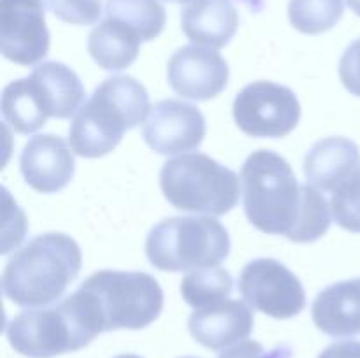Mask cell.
Masks as SVG:
<instances>
[{
    "mask_svg": "<svg viewBox=\"0 0 360 358\" xmlns=\"http://www.w3.org/2000/svg\"><path fill=\"white\" fill-rule=\"evenodd\" d=\"M243 204L250 223L292 242H313L330 227V207L315 186L299 185L290 164L269 150L253 151L241 171Z\"/></svg>",
    "mask_w": 360,
    "mask_h": 358,
    "instance_id": "6da1fadb",
    "label": "cell"
},
{
    "mask_svg": "<svg viewBox=\"0 0 360 358\" xmlns=\"http://www.w3.org/2000/svg\"><path fill=\"white\" fill-rule=\"evenodd\" d=\"M102 332L104 321L97 300L81 286L60 304L28 309L6 325L11 347L28 358H53L83 350Z\"/></svg>",
    "mask_w": 360,
    "mask_h": 358,
    "instance_id": "7a4b0ae2",
    "label": "cell"
},
{
    "mask_svg": "<svg viewBox=\"0 0 360 358\" xmlns=\"http://www.w3.org/2000/svg\"><path fill=\"white\" fill-rule=\"evenodd\" d=\"M79 244L70 235L49 232L30 239L6 263L2 291L20 307H48L58 300L81 270Z\"/></svg>",
    "mask_w": 360,
    "mask_h": 358,
    "instance_id": "3957f363",
    "label": "cell"
},
{
    "mask_svg": "<svg viewBox=\"0 0 360 358\" xmlns=\"http://www.w3.org/2000/svg\"><path fill=\"white\" fill-rule=\"evenodd\" d=\"M151 111L144 84L130 76L108 77L76 112L69 142L76 154L98 158L111 153L127 130L144 121Z\"/></svg>",
    "mask_w": 360,
    "mask_h": 358,
    "instance_id": "277c9868",
    "label": "cell"
},
{
    "mask_svg": "<svg viewBox=\"0 0 360 358\" xmlns=\"http://www.w3.org/2000/svg\"><path fill=\"white\" fill-rule=\"evenodd\" d=\"M231 253V237L211 216L167 218L151 228L146 256L165 272H185L218 267Z\"/></svg>",
    "mask_w": 360,
    "mask_h": 358,
    "instance_id": "5b68a950",
    "label": "cell"
},
{
    "mask_svg": "<svg viewBox=\"0 0 360 358\" xmlns=\"http://www.w3.org/2000/svg\"><path fill=\"white\" fill-rule=\"evenodd\" d=\"M160 188L176 209L210 216L227 214L238 206L241 195L238 174L202 153L181 154L165 161Z\"/></svg>",
    "mask_w": 360,
    "mask_h": 358,
    "instance_id": "8992f818",
    "label": "cell"
},
{
    "mask_svg": "<svg viewBox=\"0 0 360 358\" xmlns=\"http://www.w3.org/2000/svg\"><path fill=\"white\" fill-rule=\"evenodd\" d=\"M101 309L105 332L141 330L151 325L164 309V291L148 272L98 270L81 283Z\"/></svg>",
    "mask_w": 360,
    "mask_h": 358,
    "instance_id": "52a82bcc",
    "label": "cell"
},
{
    "mask_svg": "<svg viewBox=\"0 0 360 358\" xmlns=\"http://www.w3.org/2000/svg\"><path fill=\"white\" fill-rule=\"evenodd\" d=\"M232 114L246 135L280 139L297 126L301 104L290 88L271 81H255L236 95Z\"/></svg>",
    "mask_w": 360,
    "mask_h": 358,
    "instance_id": "ba28073f",
    "label": "cell"
},
{
    "mask_svg": "<svg viewBox=\"0 0 360 358\" xmlns=\"http://www.w3.org/2000/svg\"><path fill=\"white\" fill-rule=\"evenodd\" d=\"M239 291L250 307L276 319L294 318L306 307L299 277L274 258L246 263L239 276Z\"/></svg>",
    "mask_w": 360,
    "mask_h": 358,
    "instance_id": "9c48e42d",
    "label": "cell"
},
{
    "mask_svg": "<svg viewBox=\"0 0 360 358\" xmlns=\"http://www.w3.org/2000/svg\"><path fill=\"white\" fill-rule=\"evenodd\" d=\"M0 49L20 65H34L48 55L44 0H0Z\"/></svg>",
    "mask_w": 360,
    "mask_h": 358,
    "instance_id": "30bf717a",
    "label": "cell"
},
{
    "mask_svg": "<svg viewBox=\"0 0 360 358\" xmlns=\"http://www.w3.org/2000/svg\"><path fill=\"white\" fill-rule=\"evenodd\" d=\"M206 135V119L200 109L186 102L165 98L151 107L143 137L160 154L197 150Z\"/></svg>",
    "mask_w": 360,
    "mask_h": 358,
    "instance_id": "8fae6325",
    "label": "cell"
},
{
    "mask_svg": "<svg viewBox=\"0 0 360 358\" xmlns=\"http://www.w3.org/2000/svg\"><path fill=\"white\" fill-rule=\"evenodd\" d=\"M172 90L188 100H211L229 83V65L220 53L202 46H183L167 62Z\"/></svg>",
    "mask_w": 360,
    "mask_h": 358,
    "instance_id": "7c38bea8",
    "label": "cell"
},
{
    "mask_svg": "<svg viewBox=\"0 0 360 358\" xmlns=\"http://www.w3.org/2000/svg\"><path fill=\"white\" fill-rule=\"evenodd\" d=\"M25 183L35 192L56 193L74 178V154L65 140L53 133H39L27 144L20 157Z\"/></svg>",
    "mask_w": 360,
    "mask_h": 358,
    "instance_id": "4fadbf2b",
    "label": "cell"
},
{
    "mask_svg": "<svg viewBox=\"0 0 360 358\" xmlns=\"http://www.w3.org/2000/svg\"><path fill=\"white\" fill-rule=\"evenodd\" d=\"M193 339L211 351H221L243 343L253 330V312L241 300L195 309L188 318Z\"/></svg>",
    "mask_w": 360,
    "mask_h": 358,
    "instance_id": "5bb4252c",
    "label": "cell"
},
{
    "mask_svg": "<svg viewBox=\"0 0 360 358\" xmlns=\"http://www.w3.org/2000/svg\"><path fill=\"white\" fill-rule=\"evenodd\" d=\"M28 79L48 118L67 119L81 109L84 86L70 67L60 62H42L32 70Z\"/></svg>",
    "mask_w": 360,
    "mask_h": 358,
    "instance_id": "9a60e30c",
    "label": "cell"
},
{
    "mask_svg": "<svg viewBox=\"0 0 360 358\" xmlns=\"http://www.w3.org/2000/svg\"><path fill=\"white\" fill-rule=\"evenodd\" d=\"M316 329L330 337L360 333V277L340 281L316 295L311 305Z\"/></svg>",
    "mask_w": 360,
    "mask_h": 358,
    "instance_id": "2e32d148",
    "label": "cell"
},
{
    "mask_svg": "<svg viewBox=\"0 0 360 358\" xmlns=\"http://www.w3.org/2000/svg\"><path fill=\"white\" fill-rule=\"evenodd\" d=\"M239 27L232 0H192L181 13V28L190 41L207 48H224Z\"/></svg>",
    "mask_w": 360,
    "mask_h": 358,
    "instance_id": "e0dca14e",
    "label": "cell"
},
{
    "mask_svg": "<svg viewBox=\"0 0 360 358\" xmlns=\"http://www.w3.org/2000/svg\"><path fill=\"white\" fill-rule=\"evenodd\" d=\"M359 167L360 150L347 137H327L319 140L304 158L308 183L322 192H334Z\"/></svg>",
    "mask_w": 360,
    "mask_h": 358,
    "instance_id": "ac0fdd59",
    "label": "cell"
},
{
    "mask_svg": "<svg viewBox=\"0 0 360 358\" xmlns=\"http://www.w3.org/2000/svg\"><path fill=\"white\" fill-rule=\"evenodd\" d=\"M141 42L129 25L105 16L88 35V53L101 69L118 72L136 62Z\"/></svg>",
    "mask_w": 360,
    "mask_h": 358,
    "instance_id": "d6986e66",
    "label": "cell"
},
{
    "mask_svg": "<svg viewBox=\"0 0 360 358\" xmlns=\"http://www.w3.org/2000/svg\"><path fill=\"white\" fill-rule=\"evenodd\" d=\"M2 116L18 133H34L46 125L48 116L42 112L28 77L13 81L4 88Z\"/></svg>",
    "mask_w": 360,
    "mask_h": 358,
    "instance_id": "ffe728a7",
    "label": "cell"
},
{
    "mask_svg": "<svg viewBox=\"0 0 360 358\" xmlns=\"http://www.w3.org/2000/svg\"><path fill=\"white\" fill-rule=\"evenodd\" d=\"M105 16L115 18L137 32L141 41H153L165 27V9L158 0H108Z\"/></svg>",
    "mask_w": 360,
    "mask_h": 358,
    "instance_id": "44dd1931",
    "label": "cell"
},
{
    "mask_svg": "<svg viewBox=\"0 0 360 358\" xmlns=\"http://www.w3.org/2000/svg\"><path fill=\"white\" fill-rule=\"evenodd\" d=\"M234 288L231 272L221 267L192 270L181 281L183 300L193 309L207 307L227 300Z\"/></svg>",
    "mask_w": 360,
    "mask_h": 358,
    "instance_id": "7402d4cb",
    "label": "cell"
},
{
    "mask_svg": "<svg viewBox=\"0 0 360 358\" xmlns=\"http://www.w3.org/2000/svg\"><path fill=\"white\" fill-rule=\"evenodd\" d=\"M343 0H290L288 18L301 34L319 35L330 30L343 18Z\"/></svg>",
    "mask_w": 360,
    "mask_h": 358,
    "instance_id": "603a6c76",
    "label": "cell"
},
{
    "mask_svg": "<svg viewBox=\"0 0 360 358\" xmlns=\"http://www.w3.org/2000/svg\"><path fill=\"white\" fill-rule=\"evenodd\" d=\"M330 213L341 228L360 234V167L333 192Z\"/></svg>",
    "mask_w": 360,
    "mask_h": 358,
    "instance_id": "cb8c5ba5",
    "label": "cell"
},
{
    "mask_svg": "<svg viewBox=\"0 0 360 358\" xmlns=\"http://www.w3.org/2000/svg\"><path fill=\"white\" fill-rule=\"evenodd\" d=\"M48 7L58 20L70 25H94L102 14L101 0H48Z\"/></svg>",
    "mask_w": 360,
    "mask_h": 358,
    "instance_id": "d4e9b609",
    "label": "cell"
},
{
    "mask_svg": "<svg viewBox=\"0 0 360 358\" xmlns=\"http://www.w3.org/2000/svg\"><path fill=\"white\" fill-rule=\"evenodd\" d=\"M218 358H292V350L287 344H281L267 351L257 340H243L236 346L227 347Z\"/></svg>",
    "mask_w": 360,
    "mask_h": 358,
    "instance_id": "484cf974",
    "label": "cell"
},
{
    "mask_svg": "<svg viewBox=\"0 0 360 358\" xmlns=\"http://www.w3.org/2000/svg\"><path fill=\"white\" fill-rule=\"evenodd\" d=\"M340 77L352 95L360 97V39L352 42L341 56Z\"/></svg>",
    "mask_w": 360,
    "mask_h": 358,
    "instance_id": "4316f807",
    "label": "cell"
},
{
    "mask_svg": "<svg viewBox=\"0 0 360 358\" xmlns=\"http://www.w3.org/2000/svg\"><path fill=\"white\" fill-rule=\"evenodd\" d=\"M319 358H360V340H338L329 344Z\"/></svg>",
    "mask_w": 360,
    "mask_h": 358,
    "instance_id": "83f0119b",
    "label": "cell"
},
{
    "mask_svg": "<svg viewBox=\"0 0 360 358\" xmlns=\"http://www.w3.org/2000/svg\"><path fill=\"white\" fill-rule=\"evenodd\" d=\"M347 4L348 7H350V9L360 18V0H347Z\"/></svg>",
    "mask_w": 360,
    "mask_h": 358,
    "instance_id": "f1b7e54d",
    "label": "cell"
},
{
    "mask_svg": "<svg viewBox=\"0 0 360 358\" xmlns=\"http://www.w3.org/2000/svg\"><path fill=\"white\" fill-rule=\"evenodd\" d=\"M165 2H171V4H188L192 0H165Z\"/></svg>",
    "mask_w": 360,
    "mask_h": 358,
    "instance_id": "f546056e",
    "label": "cell"
},
{
    "mask_svg": "<svg viewBox=\"0 0 360 358\" xmlns=\"http://www.w3.org/2000/svg\"><path fill=\"white\" fill-rule=\"evenodd\" d=\"M116 358H141V357H137V354H118V357Z\"/></svg>",
    "mask_w": 360,
    "mask_h": 358,
    "instance_id": "4dcf8cb0",
    "label": "cell"
},
{
    "mask_svg": "<svg viewBox=\"0 0 360 358\" xmlns=\"http://www.w3.org/2000/svg\"><path fill=\"white\" fill-rule=\"evenodd\" d=\"M181 358H199V357H181Z\"/></svg>",
    "mask_w": 360,
    "mask_h": 358,
    "instance_id": "1f68e13d",
    "label": "cell"
}]
</instances>
